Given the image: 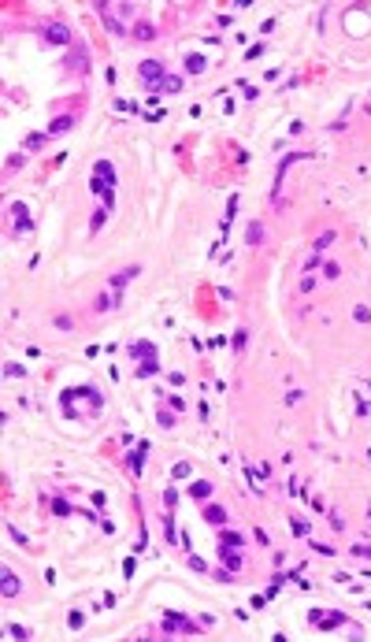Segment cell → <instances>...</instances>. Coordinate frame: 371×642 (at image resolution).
<instances>
[{"instance_id": "cell-1", "label": "cell", "mask_w": 371, "mask_h": 642, "mask_svg": "<svg viewBox=\"0 0 371 642\" xmlns=\"http://www.w3.org/2000/svg\"><path fill=\"white\" fill-rule=\"evenodd\" d=\"M138 71H141V78L149 82V89H152V86H160V82L167 78V74H164V60H145Z\"/></svg>"}, {"instance_id": "cell-2", "label": "cell", "mask_w": 371, "mask_h": 642, "mask_svg": "<svg viewBox=\"0 0 371 642\" xmlns=\"http://www.w3.org/2000/svg\"><path fill=\"white\" fill-rule=\"evenodd\" d=\"M45 41H49V45H67L71 41V30L63 23H49V26H45Z\"/></svg>"}, {"instance_id": "cell-3", "label": "cell", "mask_w": 371, "mask_h": 642, "mask_svg": "<svg viewBox=\"0 0 371 642\" xmlns=\"http://www.w3.org/2000/svg\"><path fill=\"white\" fill-rule=\"evenodd\" d=\"M160 627L164 631H193V624H189L186 616H178V612H164V616H160Z\"/></svg>"}, {"instance_id": "cell-4", "label": "cell", "mask_w": 371, "mask_h": 642, "mask_svg": "<svg viewBox=\"0 0 371 642\" xmlns=\"http://www.w3.org/2000/svg\"><path fill=\"white\" fill-rule=\"evenodd\" d=\"M19 590H23V583L12 575V568H4V572H0V594H4V598H15Z\"/></svg>"}, {"instance_id": "cell-5", "label": "cell", "mask_w": 371, "mask_h": 642, "mask_svg": "<svg viewBox=\"0 0 371 642\" xmlns=\"http://www.w3.org/2000/svg\"><path fill=\"white\" fill-rule=\"evenodd\" d=\"M308 620H316L319 627H338V624H345V612H312Z\"/></svg>"}, {"instance_id": "cell-6", "label": "cell", "mask_w": 371, "mask_h": 642, "mask_svg": "<svg viewBox=\"0 0 371 642\" xmlns=\"http://www.w3.org/2000/svg\"><path fill=\"white\" fill-rule=\"evenodd\" d=\"M67 67H71V71H78V74H85V71H89V56H85V49H82V45H78V49H74V52L67 56Z\"/></svg>"}, {"instance_id": "cell-7", "label": "cell", "mask_w": 371, "mask_h": 642, "mask_svg": "<svg viewBox=\"0 0 371 642\" xmlns=\"http://www.w3.org/2000/svg\"><path fill=\"white\" fill-rule=\"evenodd\" d=\"M138 275H141V268H138V264H130V268H122L119 275H111V290L127 286V282H130V279H138Z\"/></svg>"}, {"instance_id": "cell-8", "label": "cell", "mask_w": 371, "mask_h": 642, "mask_svg": "<svg viewBox=\"0 0 371 642\" xmlns=\"http://www.w3.org/2000/svg\"><path fill=\"white\" fill-rule=\"evenodd\" d=\"M152 353H156L152 342H134L130 345V356H138V360H145V364H152Z\"/></svg>"}, {"instance_id": "cell-9", "label": "cell", "mask_w": 371, "mask_h": 642, "mask_svg": "<svg viewBox=\"0 0 371 642\" xmlns=\"http://www.w3.org/2000/svg\"><path fill=\"white\" fill-rule=\"evenodd\" d=\"M219 553H223V561H226V568H230V572L241 568V553H237V546H219Z\"/></svg>"}, {"instance_id": "cell-10", "label": "cell", "mask_w": 371, "mask_h": 642, "mask_svg": "<svg viewBox=\"0 0 371 642\" xmlns=\"http://www.w3.org/2000/svg\"><path fill=\"white\" fill-rule=\"evenodd\" d=\"M71 126H74V115H60V119L49 126V138H52V134H67Z\"/></svg>"}, {"instance_id": "cell-11", "label": "cell", "mask_w": 371, "mask_h": 642, "mask_svg": "<svg viewBox=\"0 0 371 642\" xmlns=\"http://www.w3.org/2000/svg\"><path fill=\"white\" fill-rule=\"evenodd\" d=\"M100 15H104V23H108L111 34H122V30H127V23H119V19L111 15V8H100Z\"/></svg>"}, {"instance_id": "cell-12", "label": "cell", "mask_w": 371, "mask_h": 642, "mask_svg": "<svg viewBox=\"0 0 371 642\" xmlns=\"http://www.w3.org/2000/svg\"><path fill=\"white\" fill-rule=\"evenodd\" d=\"M160 89H167V93H178V89H182V78H175V74H167V78L160 82V86H152V93H160Z\"/></svg>"}, {"instance_id": "cell-13", "label": "cell", "mask_w": 371, "mask_h": 642, "mask_svg": "<svg viewBox=\"0 0 371 642\" xmlns=\"http://www.w3.org/2000/svg\"><path fill=\"white\" fill-rule=\"evenodd\" d=\"M204 520H208V524H223V520H226V512H223L219 505H208V508H204Z\"/></svg>"}, {"instance_id": "cell-14", "label": "cell", "mask_w": 371, "mask_h": 642, "mask_svg": "<svg viewBox=\"0 0 371 642\" xmlns=\"http://www.w3.org/2000/svg\"><path fill=\"white\" fill-rule=\"evenodd\" d=\"M186 71H189V74H201V71H204V56H197V52L186 56Z\"/></svg>"}, {"instance_id": "cell-15", "label": "cell", "mask_w": 371, "mask_h": 642, "mask_svg": "<svg viewBox=\"0 0 371 642\" xmlns=\"http://www.w3.org/2000/svg\"><path fill=\"white\" fill-rule=\"evenodd\" d=\"M245 241H249V245H260V241H264V226H260V223H249V234H245Z\"/></svg>"}, {"instance_id": "cell-16", "label": "cell", "mask_w": 371, "mask_h": 642, "mask_svg": "<svg viewBox=\"0 0 371 642\" xmlns=\"http://www.w3.org/2000/svg\"><path fill=\"white\" fill-rule=\"evenodd\" d=\"M134 37H141V41H152V37H156L152 23H138V26H134Z\"/></svg>"}, {"instance_id": "cell-17", "label": "cell", "mask_w": 371, "mask_h": 642, "mask_svg": "<svg viewBox=\"0 0 371 642\" xmlns=\"http://www.w3.org/2000/svg\"><path fill=\"white\" fill-rule=\"evenodd\" d=\"M189 497H212V483H193L189 486Z\"/></svg>"}, {"instance_id": "cell-18", "label": "cell", "mask_w": 371, "mask_h": 642, "mask_svg": "<svg viewBox=\"0 0 371 642\" xmlns=\"http://www.w3.org/2000/svg\"><path fill=\"white\" fill-rule=\"evenodd\" d=\"M45 141H49V134H30V138H26V149L34 153V149H41Z\"/></svg>"}, {"instance_id": "cell-19", "label": "cell", "mask_w": 371, "mask_h": 642, "mask_svg": "<svg viewBox=\"0 0 371 642\" xmlns=\"http://www.w3.org/2000/svg\"><path fill=\"white\" fill-rule=\"evenodd\" d=\"M219 546H241V535H237V531H223Z\"/></svg>"}, {"instance_id": "cell-20", "label": "cell", "mask_w": 371, "mask_h": 642, "mask_svg": "<svg viewBox=\"0 0 371 642\" xmlns=\"http://www.w3.org/2000/svg\"><path fill=\"white\" fill-rule=\"evenodd\" d=\"M97 178H104V182H115V175H111V164H97Z\"/></svg>"}, {"instance_id": "cell-21", "label": "cell", "mask_w": 371, "mask_h": 642, "mask_svg": "<svg viewBox=\"0 0 371 642\" xmlns=\"http://www.w3.org/2000/svg\"><path fill=\"white\" fill-rule=\"evenodd\" d=\"M171 475H175V479H186V475H189V464H186V460H178V464H175V471H171Z\"/></svg>"}, {"instance_id": "cell-22", "label": "cell", "mask_w": 371, "mask_h": 642, "mask_svg": "<svg viewBox=\"0 0 371 642\" xmlns=\"http://www.w3.org/2000/svg\"><path fill=\"white\" fill-rule=\"evenodd\" d=\"M67 624H71V631H78V627L85 624V616H82V612H71V616H67Z\"/></svg>"}, {"instance_id": "cell-23", "label": "cell", "mask_w": 371, "mask_h": 642, "mask_svg": "<svg viewBox=\"0 0 371 642\" xmlns=\"http://www.w3.org/2000/svg\"><path fill=\"white\" fill-rule=\"evenodd\" d=\"M52 512H60V516H67V512H71V505H67V501H60V497H56V501H52Z\"/></svg>"}, {"instance_id": "cell-24", "label": "cell", "mask_w": 371, "mask_h": 642, "mask_svg": "<svg viewBox=\"0 0 371 642\" xmlns=\"http://www.w3.org/2000/svg\"><path fill=\"white\" fill-rule=\"evenodd\" d=\"M353 316H356V319H360V323H371V312H367V308H364V305H356V312H353Z\"/></svg>"}, {"instance_id": "cell-25", "label": "cell", "mask_w": 371, "mask_h": 642, "mask_svg": "<svg viewBox=\"0 0 371 642\" xmlns=\"http://www.w3.org/2000/svg\"><path fill=\"white\" fill-rule=\"evenodd\" d=\"M152 371H156V360H152V364H141V367H138V375H141V379H149Z\"/></svg>"}, {"instance_id": "cell-26", "label": "cell", "mask_w": 371, "mask_h": 642, "mask_svg": "<svg viewBox=\"0 0 371 642\" xmlns=\"http://www.w3.org/2000/svg\"><path fill=\"white\" fill-rule=\"evenodd\" d=\"M330 241H334V234H330V230H327V234H319V241H316V249H327V245H330Z\"/></svg>"}, {"instance_id": "cell-27", "label": "cell", "mask_w": 371, "mask_h": 642, "mask_svg": "<svg viewBox=\"0 0 371 642\" xmlns=\"http://www.w3.org/2000/svg\"><path fill=\"white\" fill-rule=\"evenodd\" d=\"M4 375H15V379H23V367H19V364H8V367H4Z\"/></svg>"}, {"instance_id": "cell-28", "label": "cell", "mask_w": 371, "mask_h": 642, "mask_svg": "<svg viewBox=\"0 0 371 642\" xmlns=\"http://www.w3.org/2000/svg\"><path fill=\"white\" fill-rule=\"evenodd\" d=\"M141 453H145V449H141ZM141 453H138V457H130V471H134V475L141 471Z\"/></svg>"}, {"instance_id": "cell-29", "label": "cell", "mask_w": 371, "mask_h": 642, "mask_svg": "<svg viewBox=\"0 0 371 642\" xmlns=\"http://www.w3.org/2000/svg\"><path fill=\"white\" fill-rule=\"evenodd\" d=\"M353 553H360V557H371V546H356Z\"/></svg>"}]
</instances>
